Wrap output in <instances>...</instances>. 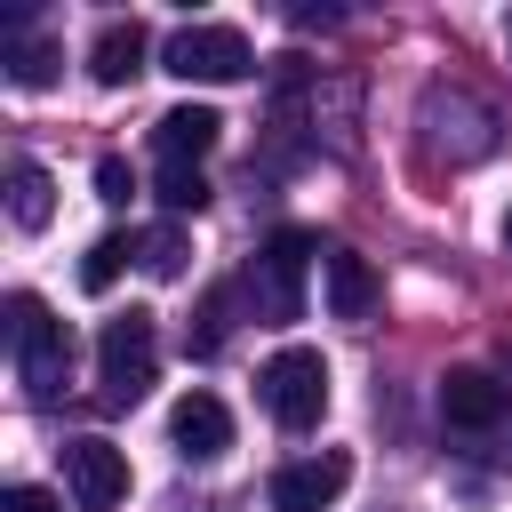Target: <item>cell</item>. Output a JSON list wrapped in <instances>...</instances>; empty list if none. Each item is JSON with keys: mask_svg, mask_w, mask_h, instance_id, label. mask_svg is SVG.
Returning a JSON list of instances; mask_svg holds the SVG:
<instances>
[{"mask_svg": "<svg viewBox=\"0 0 512 512\" xmlns=\"http://www.w3.org/2000/svg\"><path fill=\"white\" fill-rule=\"evenodd\" d=\"M0 336H8V352H16L24 392H32V400H56V392H64V376H72V336H64V320H56L32 288H16V296H8Z\"/></svg>", "mask_w": 512, "mask_h": 512, "instance_id": "cell-1", "label": "cell"}, {"mask_svg": "<svg viewBox=\"0 0 512 512\" xmlns=\"http://www.w3.org/2000/svg\"><path fill=\"white\" fill-rule=\"evenodd\" d=\"M152 376H160V328H152V312H112L104 320V336H96V384H104V408H136L144 392H152Z\"/></svg>", "mask_w": 512, "mask_h": 512, "instance_id": "cell-2", "label": "cell"}, {"mask_svg": "<svg viewBox=\"0 0 512 512\" xmlns=\"http://www.w3.org/2000/svg\"><path fill=\"white\" fill-rule=\"evenodd\" d=\"M256 392H264V408H272L280 432H312V424L328 416V360H320L312 344H280V352L264 360Z\"/></svg>", "mask_w": 512, "mask_h": 512, "instance_id": "cell-3", "label": "cell"}, {"mask_svg": "<svg viewBox=\"0 0 512 512\" xmlns=\"http://www.w3.org/2000/svg\"><path fill=\"white\" fill-rule=\"evenodd\" d=\"M312 232H296V224H280L264 248H256V264H248V296H256V312L264 320H296L304 312V264H312Z\"/></svg>", "mask_w": 512, "mask_h": 512, "instance_id": "cell-4", "label": "cell"}, {"mask_svg": "<svg viewBox=\"0 0 512 512\" xmlns=\"http://www.w3.org/2000/svg\"><path fill=\"white\" fill-rule=\"evenodd\" d=\"M160 64H168L176 80H208V88H224V80H248V72H256V48H248L232 24H184V32L160 48Z\"/></svg>", "mask_w": 512, "mask_h": 512, "instance_id": "cell-5", "label": "cell"}, {"mask_svg": "<svg viewBox=\"0 0 512 512\" xmlns=\"http://www.w3.org/2000/svg\"><path fill=\"white\" fill-rule=\"evenodd\" d=\"M344 488H352V456L320 448V456H296L272 472V512H328Z\"/></svg>", "mask_w": 512, "mask_h": 512, "instance_id": "cell-6", "label": "cell"}, {"mask_svg": "<svg viewBox=\"0 0 512 512\" xmlns=\"http://www.w3.org/2000/svg\"><path fill=\"white\" fill-rule=\"evenodd\" d=\"M64 480H72V504L80 512H112L128 496V456L112 440H72L64 448Z\"/></svg>", "mask_w": 512, "mask_h": 512, "instance_id": "cell-7", "label": "cell"}, {"mask_svg": "<svg viewBox=\"0 0 512 512\" xmlns=\"http://www.w3.org/2000/svg\"><path fill=\"white\" fill-rule=\"evenodd\" d=\"M168 440H176V456L216 464V456L232 448V408H224L216 392H184V400H176V416H168Z\"/></svg>", "mask_w": 512, "mask_h": 512, "instance_id": "cell-8", "label": "cell"}, {"mask_svg": "<svg viewBox=\"0 0 512 512\" xmlns=\"http://www.w3.org/2000/svg\"><path fill=\"white\" fill-rule=\"evenodd\" d=\"M216 136H224V120H216L208 104H176V112L152 120V152H160L168 168H200V152H216Z\"/></svg>", "mask_w": 512, "mask_h": 512, "instance_id": "cell-9", "label": "cell"}, {"mask_svg": "<svg viewBox=\"0 0 512 512\" xmlns=\"http://www.w3.org/2000/svg\"><path fill=\"white\" fill-rule=\"evenodd\" d=\"M144 56H152V40H144L136 16H112V24L88 40V72H96V88H128V80L144 72Z\"/></svg>", "mask_w": 512, "mask_h": 512, "instance_id": "cell-10", "label": "cell"}, {"mask_svg": "<svg viewBox=\"0 0 512 512\" xmlns=\"http://www.w3.org/2000/svg\"><path fill=\"white\" fill-rule=\"evenodd\" d=\"M440 416L464 424V432H488V424L504 416V384H496L488 368H448V384H440Z\"/></svg>", "mask_w": 512, "mask_h": 512, "instance_id": "cell-11", "label": "cell"}, {"mask_svg": "<svg viewBox=\"0 0 512 512\" xmlns=\"http://www.w3.org/2000/svg\"><path fill=\"white\" fill-rule=\"evenodd\" d=\"M368 304H376V272H368V256L328 248V312H336V320H368Z\"/></svg>", "mask_w": 512, "mask_h": 512, "instance_id": "cell-12", "label": "cell"}, {"mask_svg": "<svg viewBox=\"0 0 512 512\" xmlns=\"http://www.w3.org/2000/svg\"><path fill=\"white\" fill-rule=\"evenodd\" d=\"M8 216H16L24 232H40V224L56 216V184H48L40 160H8Z\"/></svg>", "mask_w": 512, "mask_h": 512, "instance_id": "cell-13", "label": "cell"}, {"mask_svg": "<svg viewBox=\"0 0 512 512\" xmlns=\"http://www.w3.org/2000/svg\"><path fill=\"white\" fill-rule=\"evenodd\" d=\"M184 256H192V248H184V232H176V224H152V232L136 240V264H144L152 280H184Z\"/></svg>", "mask_w": 512, "mask_h": 512, "instance_id": "cell-14", "label": "cell"}, {"mask_svg": "<svg viewBox=\"0 0 512 512\" xmlns=\"http://www.w3.org/2000/svg\"><path fill=\"white\" fill-rule=\"evenodd\" d=\"M48 72H56L48 40H24V24H8V80L16 88H48Z\"/></svg>", "mask_w": 512, "mask_h": 512, "instance_id": "cell-15", "label": "cell"}, {"mask_svg": "<svg viewBox=\"0 0 512 512\" xmlns=\"http://www.w3.org/2000/svg\"><path fill=\"white\" fill-rule=\"evenodd\" d=\"M160 208H168V216H200V208H208V176L160 160Z\"/></svg>", "mask_w": 512, "mask_h": 512, "instance_id": "cell-16", "label": "cell"}, {"mask_svg": "<svg viewBox=\"0 0 512 512\" xmlns=\"http://www.w3.org/2000/svg\"><path fill=\"white\" fill-rule=\"evenodd\" d=\"M120 264H128V240H120V232L88 240V256H80V288H88V296H104V288L120 280Z\"/></svg>", "mask_w": 512, "mask_h": 512, "instance_id": "cell-17", "label": "cell"}, {"mask_svg": "<svg viewBox=\"0 0 512 512\" xmlns=\"http://www.w3.org/2000/svg\"><path fill=\"white\" fill-rule=\"evenodd\" d=\"M224 312H232V288H208V296H200V328H192V352H200V360L224 352Z\"/></svg>", "mask_w": 512, "mask_h": 512, "instance_id": "cell-18", "label": "cell"}, {"mask_svg": "<svg viewBox=\"0 0 512 512\" xmlns=\"http://www.w3.org/2000/svg\"><path fill=\"white\" fill-rule=\"evenodd\" d=\"M128 192H136V176H128V160H96V200H112V208H128Z\"/></svg>", "mask_w": 512, "mask_h": 512, "instance_id": "cell-19", "label": "cell"}, {"mask_svg": "<svg viewBox=\"0 0 512 512\" xmlns=\"http://www.w3.org/2000/svg\"><path fill=\"white\" fill-rule=\"evenodd\" d=\"M8 512H64L48 488H8Z\"/></svg>", "mask_w": 512, "mask_h": 512, "instance_id": "cell-20", "label": "cell"}, {"mask_svg": "<svg viewBox=\"0 0 512 512\" xmlns=\"http://www.w3.org/2000/svg\"><path fill=\"white\" fill-rule=\"evenodd\" d=\"M504 240H512V216H504Z\"/></svg>", "mask_w": 512, "mask_h": 512, "instance_id": "cell-21", "label": "cell"}, {"mask_svg": "<svg viewBox=\"0 0 512 512\" xmlns=\"http://www.w3.org/2000/svg\"><path fill=\"white\" fill-rule=\"evenodd\" d=\"M504 40H512V16H504Z\"/></svg>", "mask_w": 512, "mask_h": 512, "instance_id": "cell-22", "label": "cell"}]
</instances>
